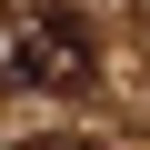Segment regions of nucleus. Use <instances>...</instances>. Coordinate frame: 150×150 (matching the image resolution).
I'll return each instance as SVG.
<instances>
[{
	"label": "nucleus",
	"instance_id": "1",
	"mask_svg": "<svg viewBox=\"0 0 150 150\" xmlns=\"http://www.w3.org/2000/svg\"><path fill=\"white\" fill-rule=\"evenodd\" d=\"M90 70H100V50H90V20L80 10H60V0H10L0 10V80L10 90H90Z\"/></svg>",
	"mask_w": 150,
	"mask_h": 150
},
{
	"label": "nucleus",
	"instance_id": "2",
	"mask_svg": "<svg viewBox=\"0 0 150 150\" xmlns=\"http://www.w3.org/2000/svg\"><path fill=\"white\" fill-rule=\"evenodd\" d=\"M20 150H90V140H20Z\"/></svg>",
	"mask_w": 150,
	"mask_h": 150
}]
</instances>
